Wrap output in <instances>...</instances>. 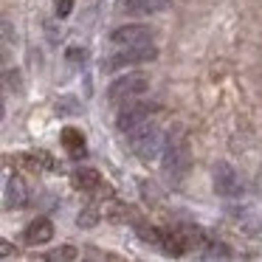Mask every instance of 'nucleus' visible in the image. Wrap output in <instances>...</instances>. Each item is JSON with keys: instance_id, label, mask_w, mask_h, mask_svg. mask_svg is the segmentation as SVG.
Wrapping results in <instances>:
<instances>
[{"instance_id": "obj_1", "label": "nucleus", "mask_w": 262, "mask_h": 262, "mask_svg": "<svg viewBox=\"0 0 262 262\" xmlns=\"http://www.w3.org/2000/svg\"><path fill=\"white\" fill-rule=\"evenodd\" d=\"M127 138H130L133 152H136L141 161H155L161 152H164V147H166L164 133H161L155 124H149V121H144L141 127L130 130V133H127Z\"/></svg>"}, {"instance_id": "obj_2", "label": "nucleus", "mask_w": 262, "mask_h": 262, "mask_svg": "<svg viewBox=\"0 0 262 262\" xmlns=\"http://www.w3.org/2000/svg\"><path fill=\"white\" fill-rule=\"evenodd\" d=\"M189 169V144L183 138H169L164 147V175L181 183Z\"/></svg>"}, {"instance_id": "obj_3", "label": "nucleus", "mask_w": 262, "mask_h": 262, "mask_svg": "<svg viewBox=\"0 0 262 262\" xmlns=\"http://www.w3.org/2000/svg\"><path fill=\"white\" fill-rule=\"evenodd\" d=\"M147 88H149V76L147 74H127V76L116 79L113 85L107 88V99L113 104H124V102H130V99L144 96Z\"/></svg>"}, {"instance_id": "obj_4", "label": "nucleus", "mask_w": 262, "mask_h": 262, "mask_svg": "<svg viewBox=\"0 0 262 262\" xmlns=\"http://www.w3.org/2000/svg\"><path fill=\"white\" fill-rule=\"evenodd\" d=\"M149 59H155V48L152 46H124L119 54L104 57L102 68L104 71H119V68H127V65L149 62Z\"/></svg>"}, {"instance_id": "obj_5", "label": "nucleus", "mask_w": 262, "mask_h": 262, "mask_svg": "<svg viewBox=\"0 0 262 262\" xmlns=\"http://www.w3.org/2000/svg\"><path fill=\"white\" fill-rule=\"evenodd\" d=\"M152 110H155V104H147V102H136V99H130V102L121 104L116 124H119L121 133H130V130H136V127H141L144 121H149V113H152Z\"/></svg>"}, {"instance_id": "obj_6", "label": "nucleus", "mask_w": 262, "mask_h": 262, "mask_svg": "<svg viewBox=\"0 0 262 262\" xmlns=\"http://www.w3.org/2000/svg\"><path fill=\"white\" fill-rule=\"evenodd\" d=\"M211 178H214V192L220 194V198H239V194H243V181H239V175L226 164V161L214 164Z\"/></svg>"}, {"instance_id": "obj_7", "label": "nucleus", "mask_w": 262, "mask_h": 262, "mask_svg": "<svg viewBox=\"0 0 262 262\" xmlns=\"http://www.w3.org/2000/svg\"><path fill=\"white\" fill-rule=\"evenodd\" d=\"M113 46L124 48V46H149V40H152V31L147 29V26H121V29L113 31Z\"/></svg>"}, {"instance_id": "obj_8", "label": "nucleus", "mask_w": 262, "mask_h": 262, "mask_svg": "<svg viewBox=\"0 0 262 262\" xmlns=\"http://www.w3.org/2000/svg\"><path fill=\"white\" fill-rule=\"evenodd\" d=\"M51 237H54V226H51V220H46V217L29 223V228H26V243H31V245H42Z\"/></svg>"}, {"instance_id": "obj_9", "label": "nucleus", "mask_w": 262, "mask_h": 262, "mask_svg": "<svg viewBox=\"0 0 262 262\" xmlns=\"http://www.w3.org/2000/svg\"><path fill=\"white\" fill-rule=\"evenodd\" d=\"M74 186L82 189V192H93V189L102 186V175H99L93 166H79L74 172Z\"/></svg>"}, {"instance_id": "obj_10", "label": "nucleus", "mask_w": 262, "mask_h": 262, "mask_svg": "<svg viewBox=\"0 0 262 262\" xmlns=\"http://www.w3.org/2000/svg\"><path fill=\"white\" fill-rule=\"evenodd\" d=\"M62 144H65V149H68L74 158H85V138H82L79 130L65 127V130H62Z\"/></svg>"}, {"instance_id": "obj_11", "label": "nucleus", "mask_w": 262, "mask_h": 262, "mask_svg": "<svg viewBox=\"0 0 262 262\" xmlns=\"http://www.w3.org/2000/svg\"><path fill=\"white\" fill-rule=\"evenodd\" d=\"M3 200H6V209H20V206H26V189L17 178H9Z\"/></svg>"}, {"instance_id": "obj_12", "label": "nucleus", "mask_w": 262, "mask_h": 262, "mask_svg": "<svg viewBox=\"0 0 262 262\" xmlns=\"http://www.w3.org/2000/svg\"><path fill=\"white\" fill-rule=\"evenodd\" d=\"M169 6V0H130L124 3V12L130 14H152V12H161V9Z\"/></svg>"}, {"instance_id": "obj_13", "label": "nucleus", "mask_w": 262, "mask_h": 262, "mask_svg": "<svg viewBox=\"0 0 262 262\" xmlns=\"http://www.w3.org/2000/svg\"><path fill=\"white\" fill-rule=\"evenodd\" d=\"M48 259H51V262H68V259H76V248H74V245H59L57 251H51V254H48Z\"/></svg>"}, {"instance_id": "obj_14", "label": "nucleus", "mask_w": 262, "mask_h": 262, "mask_svg": "<svg viewBox=\"0 0 262 262\" xmlns=\"http://www.w3.org/2000/svg\"><path fill=\"white\" fill-rule=\"evenodd\" d=\"M76 223H79L82 228H93V226H96V223H99V214H96V211H93V209H85V211H82L79 217H76Z\"/></svg>"}, {"instance_id": "obj_15", "label": "nucleus", "mask_w": 262, "mask_h": 262, "mask_svg": "<svg viewBox=\"0 0 262 262\" xmlns=\"http://www.w3.org/2000/svg\"><path fill=\"white\" fill-rule=\"evenodd\" d=\"M57 113H62V116L76 113V102H71V99H62V102H57Z\"/></svg>"}, {"instance_id": "obj_16", "label": "nucleus", "mask_w": 262, "mask_h": 262, "mask_svg": "<svg viewBox=\"0 0 262 262\" xmlns=\"http://www.w3.org/2000/svg\"><path fill=\"white\" fill-rule=\"evenodd\" d=\"M74 9V0H57V17H68Z\"/></svg>"}, {"instance_id": "obj_17", "label": "nucleus", "mask_w": 262, "mask_h": 262, "mask_svg": "<svg viewBox=\"0 0 262 262\" xmlns=\"http://www.w3.org/2000/svg\"><path fill=\"white\" fill-rule=\"evenodd\" d=\"M12 243H6V239H3V243H0V254H3V256H6V259H9V256H12Z\"/></svg>"}]
</instances>
